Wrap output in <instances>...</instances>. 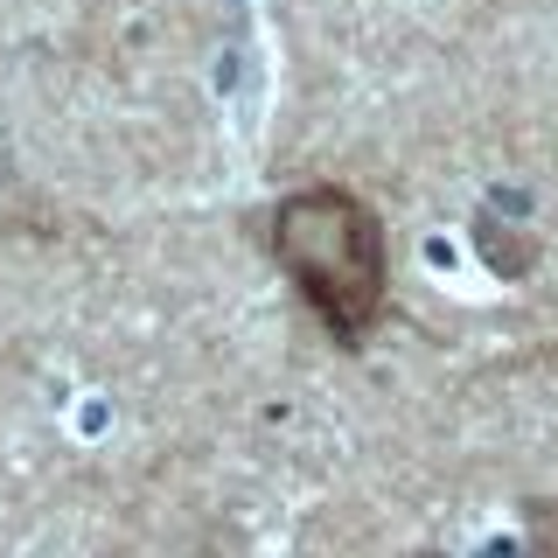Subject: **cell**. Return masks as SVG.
<instances>
[{"label": "cell", "mask_w": 558, "mask_h": 558, "mask_svg": "<svg viewBox=\"0 0 558 558\" xmlns=\"http://www.w3.org/2000/svg\"><path fill=\"white\" fill-rule=\"evenodd\" d=\"M266 244L328 342L363 349L391 307V238L384 217L342 182H307L272 203Z\"/></svg>", "instance_id": "1"}, {"label": "cell", "mask_w": 558, "mask_h": 558, "mask_svg": "<svg viewBox=\"0 0 558 558\" xmlns=\"http://www.w3.org/2000/svg\"><path fill=\"white\" fill-rule=\"evenodd\" d=\"M523 558H558V496H523Z\"/></svg>", "instance_id": "2"}, {"label": "cell", "mask_w": 558, "mask_h": 558, "mask_svg": "<svg viewBox=\"0 0 558 558\" xmlns=\"http://www.w3.org/2000/svg\"><path fill=\"white\" fill-rule=\"evenodd\" d=\"M14 189H22V174H14V154H8V147H0V203H8V196H14Z\"/></svg>", "instance_id": "3"}]
</instances>
